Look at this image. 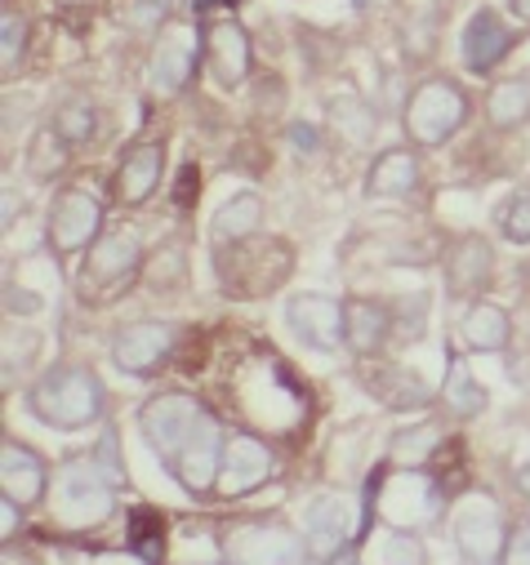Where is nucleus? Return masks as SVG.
<instances>
[{
    "label": "nucleus",
    "mask_w": 530,
    "mask_h": 565,
    "mask_svg": "<svg viewBox=\"0 0 530 565\" xmlns=\"http://www.w3.org/2000/svg\"><path fill=\"white\" fill-rule=\"evenodd\" d=\"M219 290L232 299H268L295 276V249L282 236H245L214 249Z\"/></svg>",
    "instance_id": "nucleus-1"
},
{
    "label": "nucleus",
    "mask_w": 530,
    "mask_h": 565,
    "mask_svg": "<svg viewBox=\"0 0 530 565\" xmlns=\"http://www.w3.org/2000/svg\"><path fill=\"white\" fill-rule=\"evenodd\" d=\"M103 405H107V392L89 365H54L28 392V409L54 433L89 428V423L103 418Z\"/></svg>",
    "instance_id": "nucleus-2"
},
{
    "label": "nucleus",
    "mask_w": 530,
    "mask_h": 565,
    "mask_svg": "<svg viewBox=\"0 0 530 565\" xmlns=\"http://www.w3.org/2000/svg\"><path fill=\"white\" fill-rule=\"evenodd\" d=\"M144 263L148 258H144V245H139L135 232H125V227L103 232L89 245L85 263H81V290H85V299L89 303H107V299L125 295L144 276Z\"/></svg>",
    "instance_id": "nucleus-3"
},
{
    "label": "nucleus",
    "mask_w": 530,
    "mask_h": 565,
    "mask_svg": "<svg viewBox=\"0 0 530 565\" xmlns=\"http://www.w3.org/2000/svg\"><path fill=\"white\" fill-rule=\"evenodd\" d=\"M468 120V98L455 81L428 76L406 98V134L415 148H442L446 138Z\"/></svg>",
    "instance_id": "nucleus-4"
},
{
    "label": "nucleus",
    "mask_w": 530,
    "mask_h": 565,
    "mask_svg": "<svg viewBox=\"0 0 530 565\" xmlns=\"http://www.w3.org/2000/svg\"><path fill=\"white\" fill-rule=\"evenodd\" d=\"M205 414H210V409H205L192 392H161V396L144 401L139 428H144L148 446L157 450V459L170 468V463L183 455V446L197 437V428L205 423Z\"/></svg>",
    "instance_id": "nucleus-5"
},
{
    "label": "nucleus",
    "mask_w": 530,
    "mask_h": 565,
    "mask_svg": "<svg viewBox=\"0 0 530 565\" xmlns=\"http://www.w3.org/2000/svg\"><path fill=\"white\" fill-rule=\"evenodd\" d=\"M50 254L54 258H76L89 254V245L103 236V205L85 188H63L50 205Z\"/></svg>",
    "instance_id": "nucleus-6"
},
{
    "label": "nucleus",
    "mask_w": 530,
    "mask_h": 565,
    "mask_svg": "<svg viewBox=\"0 0 530 565\" xmlns=\"http://www.w3.org/2000/svg\"><path fill=\"white\" fill-rule=\"evenodd\" d=\"M223 561L227 565H304L308 539L295 534L290 525H277V521L236 525L223 539Z\"/></svg>",
    "instance_id": "nucleus-7"
},
{
    "label": "nucleus",
    "mask_w": 530,
    "mask_h": 565,
    "mask_svg": "<svg viewBox=\"0 0 530 565\" xmlns=\"http://www.w3.org/2000/svg\"><path fill=\"white\" fill-rule=\"evenodd\" d=\"M277 477V455L268 441H258L254 433H232L223 446V468H219V499H241L254 494L258 486H268Z\"/></svg>",
    "instance_id": "nucleus-8"
},
{
    "label": "nucleus",
    "mask_w": 530,
    "mask_h": 565,
    "mask_svg": "<svg viewBox=\"0 0 530 565\" xmlns=\"http://www.w3.org/2000/svg\"><path fill=\"white\" fill-rule=\"evenodd\" d=\"M201 58H205V36H201L197 28H188V23L170 28V32L157 41V50H152L148 89H152L157 98H174V94H183L188 81L197 76V63H201Z\"/></svg>",
    "instance_id": "nucleus-9"
},
{
    "label": "nucleus",
    "mask_w": 530,
    "mask_h": 565,
    "mask_svg": "<svg viewBox=\"0 0 530 565\" xmlns=\"http://www.w3.org/2000/svg\"><path fill=\"white\" fill-rule=\"evenodd\" d=\"M112 494H116V486H107L103 472H98L89 459H76V463H67L63 477H59V516H63L67 525H98V521H107L112 508H116Z\"/></svg>",
    "instance_id": "nucleus-10"
},
{
    "label": "nucleus",
    "mask_w": 530,
    "mask_h": 565,
    "mask_svg": "<svg viewBox=\"0 0 530 565\" xmlns=\"http://www.w3.org/2000/svg\"><path fill=\"white\" fill-rule=\"evenodd\" d=\"M179 348V330L170 321H129L112 339V361L125 374H157Z\"/></svg>",
    "instance_id": "nucleus-11"
},
{
    "label": "nucleus",
    "mask_w": 530,
    "mask_h": 565,
    "mask_svg": "<svg viewBox=\"0 0 530 565\" xmlns=\"http://www.w3.org/2000/svg\"><path fill=\"white\" fill-rule=\"evenodd\" d=\"M286 326L295 330L299 343H308L312 352H335L348 343V317H343V299L304 290L286 303Z\"/></svg>",
    "instance_id": "nucleus-12"
},
{
    "label": "nucleus",
    "mask_w": 530,
    "mask_h": 565,
    "mask_svg": "<svg viewBox=\"0 0 530 565\" xmlns=\"http://www.w3.org/2000/svg\"><path fill=\"white\" fill-rule=\"evenodd\" d=\"M166 179V143H157V138H144V143L125 148L120 161H116V174H112V192L120 205H144L157 196Z\"/></svg>",
    "instance_id": "nucleus-13"
},
{
    "label": "nucleus",
    "mask_w": 530,
    "mask_h": 565,
    "mask_svg": "<svg viewBox=\"0 0 530 565\" xmlns=\"http://www.w3.org/2000/svg\"><path fill=\"white\" fill-rule=\"evenodd\" d=\"M50 481L54 477H50L45 455L6 437V446H0V494L14 499L19 508H36L50 494Z\"/></svg>",
    "instance_id": "nucleus-14"
},
{
    "label": "nucleus",
    "mask_w": 530,
    "mask_h": 565,
    "mask_svg": "<svg viewBox=\"0 0 530 565\" xmlns=\"http://www.w3.org/2000/svg\"><path fill=\"white\" fill-rule=\"evenodd\" d=\"M504 539H508V530H504V516H499L495 503L473 499V503L459 508V516H455V543H459V552H464L468 565H499Z\"/></svg>",
    "instance_id": "nucleus-15"
},
{
    "label": "nucleus",
    "mask_w": 530,
    "mask_h": 565,
    "mask_svg": "<svg viewBox=\"0 0 530 565\" xmlns=\"http://www.w3.org/2000/svg\"><path fill=\"white\" fill-rule=\"evenodd\" d=\"M205 67L214 76L219 89H236L245 85L250 67H254V50H250V36L241 23L232 19H219L205 28Z\"/></svg>",
    "instance_id": "nucleus-16"
},
{
    "label": "nucleus",
    "mask_w": 530,
    "mask_h": 565,
    "mask_svg": "<svg viewBox=\"0 0 530 565\" xmlns=\"http://www.w3.org/2000/svg\"><path fill=\"white\" fill-rule=\"evenodd\" d=\"M343 317H348V348L361 361H374L388 348V339L396 334V308L383 299L352 295V299H343Z\"/></svg>",
    "instance_id": "nucleus-17"
},
{
    "label": "nucleus",
    "mask_w": 530,
    "mask_h": 565,
    "mask_svg": "<svg viewBox=\"0 0 530 565\" xmlns=\"http://www.w3.org/2000/svg\"><path fill=\"white\" fill-rule=\"evenodd\" d=\"M495 276V249L486 236H459L451 249H446V295L451 299H473L490 286Z\"/></svg>",
    "instance_id": "nucleus-18"
},
{
    "label": "nucleus",
    "mask_w": 530,
    "mask_h": 565,
    "mask_svg": "<svg viewBox=\"0 0 530 565\" xmlns=\"http://www.w3.org/2000/svg\"><path fill=\"white\" fill-rule=\"evenodd\" d=\"M508 50H512V32L499 23V14L477 10L468 19V28H464V63H468V72L473 76H490L504 63Z\"/></svg>",
    "instance_id": "nucleus-19"
},
{
    "label": "nucleus",
    "mask_w": 530,
    "mask_h": 565,
    "mask_svg": "<svg viewBox=\"0 0 530 565\" xmlns=\"http://www.w3.org/2000/svg\"><path fill=\"white\" fill-rule=\"evenodd\" d=\"M424 183L415 148H388L365 170V196H415Z\"/></svg>",
    "instance_id": "nucleus-20"
},
{
    "label": "nucleus",
    "mask_w": 530,
    "mask_h": 565,
    "mask_svg": "<svg viewBox=\"0 0 530 565\" xmlns=\"http://www.w3.org/2000/svg\"><path fill=\"white\" fill-rule=\"evenodd\" d=\"M304 539H308V552L330 561L335 552L348 547V503L326 494V499H312L308 512H304Z\"/></svg>",
    "instance_id": "nucleus-21"
},
{
    "label": "nucleus",
    "mask_w": 530,
    "mask_h": 565,
    "mask_svg": "<svg viewBox=\"0 0 530 565\" xmlns=\"http://www.w3.org/2000/svg\"><path fill=\"white\" fill-rule=\"evenodd\" d=\"M361 374H365V370H361ZM365 383H370V392H374L383 405H392V409H420V405L433 401V387H428L415 370H402V365H370Z\"/></svg>",
    "instance_id": "nucleus-22"
},
{
    "label": "nucleus",
    "mask_w": 530,
    "mask_h": 565,
    "mask_svg": "<svg viewBox=\"0 0 530 565\" xmlns=\"http://www.w3.org/2000/svg\"><path fill=\"white\" fill-rule=\"evenodd\" d=\"M459 334L473 352H504L512 343V321L499 303H468L459 317Z\"/></svg>",
    "instance_id": "nucleus-23"
},
{
    "label": "nucleus",
    "mask_w": 530,
    "mask_h": 565,
    "mask_svg": "<svg viewBox=\"0 0 530 565\" xmlns=\"http://www.w3.org/2000/svg\"><path fill=\"white\" fill-rule=\"evenodd\" d=\"M263 214H268V205H263L258 192H236V196H227V201L219 205V214H214V227H210L214 245L258 236V232H263Z\"/></svg>",
    "instance_id": "nucleus-24"
},
{
    "label": "nucleus",
    "mask_w": 530,
    "mask_h": 565,
    "mask_svg": "<svg viewBox=\"0 0 530 565\" xmlns=\"http://www.w3.org/2000/svg\"><path fill=\"white\" fill-rule=\"evenodd\" d=\"M442 446H446V437H442L437 423L402 428V433L392 437V446H388V463L402 468V472H424V468H433V459H437Z\"/></svg>",
    "instance_id": "nucleus-25"
},
{
    "label": "nucleus",
    "mask_w": 530,
    "mask_h": 565,
    "mask_svg": "<svg viewBox=\"0 0 530 565\" xmlns=\"http://www.w3.org/2000/svg\"><path fill=\"white\" fill-rule=\"evenodd\" d=\"M437 396H442V405H446L455 418H477V414L490 405L481 379H477V374L468 370V361L455 356V352H451V370H446V383H442Z\"/></svg>",
    "instance_id": "nucleus-26"
},
{
    "label": "nucleus",
    "mask_w": 530,
    "mask_h": 565,
    "mask_svg": "<svg viewBox=\"0 0 530 565\" xmlns=\"http://www.w3.org/2000/svg\"><path fill=\"white\" fill-rule=\"evenodd\" d=\"M486 120L495 129H521L530 120V76H508L486 94Z\"/></svg>",
    "instance_id": "nucleus-27"
},
{
    "label": "nucleus",
    "mask_w": 530,
    "mask_h": 565,
    "mask_svg": "<svg viewBox=\"0 0 530 565\" xmlns=\"http://www.w3.org/2000/svg\"><path fill=\"white\" fill-rule=\"evenodd\" d=\"M54 134L63 138V143L76 152V148H85L89 138L98 134V111H94V103L89 98H81V94H72V98H63V107L54 111Z\"/></svg>",
    "instance_id": "nucleus-28"
},
{
    "label": "nucleus",
    "mask_w": 530,
    "mask_h": 565,
    "mask_svg": "<svg viewBox=\"0 0 530 565\" xmlns=\"http://www.w3.org/2000/svg\"><path fill=\"white\" fill-rule=\"evenodd\" d=\"M148 280L157 290H179L188 280V249H183V236H170L161 249H152V258L144 263Z\"/></svg>",
    "instance_id": "nucleus-29"
},
{
    "label": "nucleus",
    "mask_w": 530,
    "mask_h": 565,
    "mask_svg": "<svg viewBox=\"0 0 530 565\" xmlns=\"http://www.w3.org/2000/svg\"><path fill=\"white\" fill-rule=\"evenodd\" d=\"M67 157H72V148L63 143V138L54 134V125H50V129H41L32 138V148H28V174L32 179H54V174L67 170Z\"/></svg>",
    "instance_id": "nucleus-30"
},
{
    "label": "nucleus",
    "mask_w": 530,
    "mask_h": 565,
    "mask_svg": "<svg viewBox=\"0 0 530 565\" xmlns=\"http://www.w3.org/2000/svg\"><path fill=\"white\" fill-rule=\"evenodd\" d=\"M129 543H135V552L144 561H161L166 552V525L152 508H135V516H129Z\"/></svg>",
    "instance_id": "nucleus-31"
},
{
    "label": "nucleus",
    "mask_w": 530,
    "mask_h": 565,
    "mask_svg": "<svg viewBox=\"0 0 530 565\" xmlns=\"http://www.w3.org/2000/svg\"><path fill=\"white\" fill-rule=\"evenodd\" d=\"M495 227L512 245H530V192H512L495 205Z\"/></svg>",
    "instance_id": "nucleus-32"
},
{
    "label": "nucleus",
    "mask_w": 530,
    "mask_h": 565,
    "mask_svg": "<svg viewBox=\"0 0 530 565\" xmlns=\"http://www.w3.org/2000/svg\"><path fill=\"white\" fill-rule=\"evenodd\" d=\"M28 54V19L19 10H6L0 14V67L14 72Z\"/></svg>",
    "instance_id": "nucleus-33"
},
{
    "label": "nucleus",
    "mask_w": 530,
    "mask_h": 565,
    "mask_svg": "<svg viewBox=\"0 0 530 565\" xmlns=\"http://www.w3.org/2000/svg\"><path fill=\"white\" fill-rule=\"evenodd\" d=\"M330 120L343 129V138H352V143H365L370 129H374L370 111H365L357 98H335V103H330Z\"/></svg>",
    "instance_id": "nucleus-34"
},
{
    "label": "nucleus",
    "mask_w": 530,
    "mask_h": 565,
    "mask_svg": "<svg viewBox=\"0 0 530 565\" xmlns=\"http://www.w3.org/2000/svg\"><path fill=\"white\" fill-rule=\"evenodd\" d=\"M383 565H428V547H424V539L411 534V530L388 534V543H383Z\"/></svg>",
    "instance_id": "nucleus-35"
},
{
    "label": "nucleus",
    "mask_w": 530,
    "mask_h": 565,
    "mask_svg": "<svg viewBox=\"0 0 530 565\" xmlns=\"http://www.w3.org/2000/svg\"><path fill=\"white\" fill-rule=\"evenodd\" d=\"M89 463L103 472L107 486H125V463H120V437H116V433H103V437H98Z\"/></svg>",
    "instance_id": "nucleus-36"
},
{
    "label": "nucleus",
    "mask_w": 530,
    "mask_h": 565,
    "mask_svg": "<svg viewBox=\"0 0 530 565\" xmlns=\"http://www.w3.org/2000/svg\"><path fill=\"white\" fill-rule=\"evenodd\" d=\"M170 14V0H129L125 6V23L129 32H157Z\"/></svg>",
    "instance_id": "nucleus-37"
},
{
    "label": "nucleus",
    "mask_w": 530,
    "mask_h": 565,
    "mask_svg": "<svg viewBox=\"0 0 530 565\" xmlns=\"http://www.w3.org/2000/svg\"><path fill=\"white\" fill-rule=\"evenodd\" d=\"M499 565H530V521H521L517 530H508L504 552H499Z\"/></svg>",
    "instance_id": "nucleus-38"
},
{
    "label": "nucleus",
    "mask_w": 530,
    "mask_h": 565,
    "mask_svg": "<svg viewBox=\"0 0 530 565\" xmlns=\"http://www.w3.org/2000/svg\"><path fill=\"white\" fill-rule=\"evenodd\" d=\"M290 148H295L299 157H317V152H321V129L295 120V125H290Z\"/></svg>",
    "instance_id": "nucleus-39"
},
{
    "label": "nucleus",
    "mask_w": 530,
    "mask_h": 565,
    "mask_svg": "<svg viewBox=\"0 0 530 565\" xmlns=\"http://www.w3.org/2000/svg\"><path fill=\"white\" fill-rule=\"evenodd\" d=\"M23 512H28V508H19L14 499L0 494V534L14 539V534H19V525H23Z\"/></svg>",
    "instance_id": "nucleus-40"
},
{
    "label": "nucleus",
    "mask_w": 530,
    "mask_h": 565,
    "mask_svg": "<svg viewBox=\"0 0 530 565\" xmlns=\"http://www.w3.org/2000/svg\"><path fill=\"white\" fill-rule=\"evenodd\" d=\"M179 179H183V183H179V205H183V201L192 205V196H197V166H183Z\"/></svg>",
    "instance_id": "nucleus-41"
},
{
    "label": "nucleus",
    "mask_w": 530,
    "mask_h": 565,
    "mask_svg": "<svg viewBox=\"0 0 530 565\" xmlns=\"http://www.w3.org/2000/svg\"><path fill=\"white\" fill-rule=\"evenodd\" d=\"M326 565H357V547L348 543V547H343V552H335V556H330Z\"/></svg>",
    "instance_id": "nucleus-42"
},
{
    "label": "nucleus",
    "mask_w": 530,
    "mask_h": 565,
    "mask_svg": "<svg viewBox=\"0 0 530 565\" xmlns=\"http://www.w3.org/2000/svg\"><path fill=\"white\" fill-rule=\"evenodd\" d=\"M508 10H512V19L530 23V0H508Z\"/></svg>",
    "instance_id": "nucleus-43"
},
{
    "label": "nucleus",
    "mask_w": 530,
    "mask_h": 565,
    "mask_svg": "<svg viewBox=\"0 0 530 565\" xmlns=\"http://www.w3.org/2000/svg\"><path fill=\"white\" fill-rule=\"evenodd\" d=\"M517 490H521V494L530 499V459H526V463L517 468Z\"/></svg>",
    "instance_id": "nucleus-44"
},
{
    "label": "nucleus",
    "mask_w": 530,
    "mask_h": 565,
    "mask_svg": "<svg viewBox=\"0 0 530 565\" xmlns=\"http://www.w3.org/2000/svg\"><path fill=\"white\" fill-rule=\"evenodd\" d=\"M188 565H227V561L219 556V561H188Z\"/></svg>",
    "instance_id": "nucleus-45"
},
{
    "label": "nucleus",
    "mask_w": 530,
    "mask_h": 565,
    "mask_svg": "<svg viewBox=\"0 0 530 565\" xmlns=\"http://www.w3.org/2000/svg\"><path fill=\"white\" fill-rule=\"evenodd\" d=\"M59 6H85V0H59Z\"/></svg>",
    "instance_id": "nucleus-46"
},
{
    "label": "nucleus",
    "mask_w": 530,
    "mask_h": 565,
    "mask_svg": "<svg viewBox=\"0 0 530 565\" xmlns=\"http://www.w3.org/2000/svg\"><path fill=\"white\" fill-rule=\"evenodd\" d=\"M357 6H361V10H365V6H370V0H357Z\"/></svg>",
    "instance_id": "nucleus-47"
},
{
    "label": "nucleus",
    "mask_w": 530,
    "mask_h": 565,
    "mask_svg": "<svg viewBox=\"0 0 530 565\" xmlns=\"http://www.w3.org/2000/svg\"><path fill=\"white\" fill-rule=\"evenodd\" d=\"M6 565H14V561H10V556H6Z\"/></svg>",
    "instance_id": "nucleus-48"
}]
</instances>
